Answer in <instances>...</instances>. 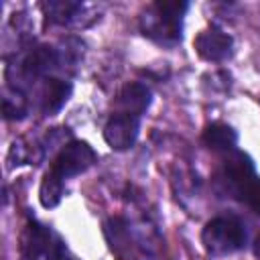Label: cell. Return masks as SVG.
<instances>
[{
    "mask_svg": "<svg viewBox=\"0 0 260 260\" xmlns=\"http://www.w3.org/2000/svg\"><path fill=\"white\" fill-rule=\"evenodd\" d=\"M73 93V85L67 79H59V77H45L43 83L39 85V93H37V104L43 116H55L71 98Z\"/></svg>",
    "mask_w": 260,
    "mask_h": 260,
    "instance_id": "cell-8",
    "label": "cell"
},
{
    "mask_svg": "<svg viewBox=\"0 0 260 260\" xmlns=\"http://www.w3.org/2000/svg\"><path fill=\"white\" fill-rule=\"evenodd\" d=\"M28 112V100L24 95V91L20 89H12V87H4L2 91V114L6 120H22Z\"/></svg>",
    "mask_w": 260,
    "mask_h": 260,
    "instance_id": "cell-13",
    "label": "cell"
},
{
    "mask_svg": "<svg viewBox=\"0 0 260 260\" xmlns=\"http://www.w3.org/2000/svg\"><path fill=\"white\" fill-rule=\"evenodd\" d=\"M55 232L39 221H28L20 234V252L24 258L37 260L39 256L47 254V248L53 240Z\"/></svg>",
    "mask_w": 260,
    "mask_h": 260,
    "instance_id": "cell-9",
    "label": "cell"
},
{
    "mask_svg": "<svg viewBox=\"0 0 260 260\" xmlns=\"http://www.w3.org/2000/svg\"><path fill=\"white\" fill-rule=\"evenodd\" d=\"M104 234L106 240L110 242V248L116 254H122V248H128V234H126V225L122 219L112 217L104 223Z\"/></svg>",
    "mask_w": 260,
    "mask_h": 260,
    "instance_id": "cell-15",
    "label": "cell"
},
{
    "mask_svg": "<svg viewBox=\"0 0 260 260\" xmlns=\"http://www.w3.org/2000/svg\"><path fill=\"white\" fill-rule=\"evenodd\" d=\"M152 102L150 89L140 81H130L120 87V91L114 98V114H126L140 118Z\"/></svg>",
    "mask_w": 260,
    "mask_h": 260,
    "instance_id": "cell-7",
    "label": "cell"
},
{
    "mask_svg": "<svg viewBox=\"0 0 260 260\" xmlns=\"http://www.w3.org/2000/svg\"><path fill=\"white\" fill-rule=\"evenodd\" d=\"M45 258H47V260H79V258L69 250V246L65 244V240H63L57 232H55V236H53V240H51V244H49V248H47Z\"/></svg>",
    "mask_w": 260,
    "mask_h": 260,
    "instance_id": "cell-16",
    "label": "cell"
},
{
    "mask_svg": "<svg viewBox=\"0 0 260 260\" xmlns=\"http://www.w3.org/2000/svg\"><path fill=\"white\" fill-rule=\"evenodd\" d=\"M217 181L223 185L228 195L236 197L238 201L260 213V177L256 173L254 160L246 152L238 148L228 152Z\"/></svg>",
    "mask_w": 260,
    "mask_h": 260,
    "instance_id": "cell-2",
    "label": "cell"
},
{
    "mask_svg": "<svg viewBox=\"0 0 260 260\" xmlns=\"http://www.w3.org/2000/svg\"><path fill=\"white\" fill-rule=\"evenodd\" d=\"M203 144L213 152H232L238 146V132L225 122H211L201 134Z\"/></svg>",
    "mask_w": 260,
    "mask_h": 260,
    "instance_id": "cell-10",
    "label": "cell"
},
{
    "mask_svg": "<svg viewBox=\"0 0 260 260\" xmlns=\"http://www.w3.org/2000/svg\"><path fill=\"white\" fill-rule=\"evenodd\" d=\"M189 10L185 0H156L140 12V32L156 45L175 47L183 39V18Z\"/></svg>",
    "mask_w": 260,
    "mask_h": 260,
    "instance_id": "cell-1",
    "label": "cell"
},
{
    "mask_svg": "<svg viewBox=\"0 0 260 260\" xmlns=\"http://www.w3.org/2000/svg\"><path fill=\"white\" fill-rule=\"evenodd\" d=\"M43 152L35 142H28L24 138H18L12 142L10 152H8V162L10 167H20V165H37L41 160Z\"/></svg>",
    "mask_w": 260,
    "mask_h": 260,
    "instance_id": "cell-14",
    "label": "cell"
},
{
    "mask_svg": "<svg viewBox=\"0 0 260 260\" xmlns=\"http://www.w3.org/2000/svg\"><path fill=\"white\" fill-rule=\"evenodd\" d=\"M63 191H65V179H61L57 173H53L51 169L43 175L41 179V187H39V201L43 207L51 209L57 207L63 199Z\"/></svg>",
    "mask_w": 260,
    "mask_h": 260,
    "instance_id": "cell-12",
    "label": "cell"
},
{
    "mask_svg": "<svg viewBox=\"0 0 260 260\" xmlns=\"http://www.w3.org/2000/svg\"><path fill=\"white\" fill-rule=\"evenodd\" d=\"M22 260H32V258H22Z\"/></svg>",
    "mask_w": 260,
    "mask_h": 260,
    "instance_id": "cell-18",
    "label": "cell"
},
{
    "mask_svg": "<svg viewBox=\"0 0 260 260\" xmlns=\"http://www.w3.org/2000/svg\"><path fill=\"white\" fill-rule=\"evenodd\" d=\"M140 134V118L112 114L104 126V140L112 150H128Z\"/></svg>",
    "mask_w": 260,
    "mask_h": 260,
    "instance_id": "cell-6",
    "label": "cell"
},
{
    "mask_svg": "<svg viewBox=\"0 0 260 260\" xmlns=\"http://www.w3.org/2000/svg\"><path fill=\"white\" fill-rule=\"evenodd\" d=\"M41 10L45 18L51 24H77L79 26V12L83 10L81 2H71V0H49L41 4Z\"/></svg>",
    "mask_w": 260,
    "mask_h": 260,
    "instance_id": "cell-11",
    "label": "cell"
},
{
    "mask_svg": "<svg viewBox=\"0 0 260 260\" xmlns=\"http://www.w3.org/2000/svg\"><path fill=\"white\" fill-rule=\"evenodd\" d=\"M254 256H256V260H260V236L254 242Z\"/></svg>",
    "mask_w": 260,
    "mask_h": 260,
    "instance_id": "cell-17",
    "label": "cell"
},
{
    "mask_svg": "<svg viewBox=\"0 0 260 260\" xmlns=\"http://www.w3.org/2000/svg\"><path fill=\"white\" fill-rule=\"evenodd\" d=\"M95 162H98V152L85 140H69L67 144L61 146L49 169L57 173L61 179H71L85 173Z\"/></svg>",
    "mask_w": 260,
    "mask_h": 260,
    "instance_id": "cell-4",
    "label": "cell"
},
{
    "mask_svg": "<svg viewBox=\"0 0 260 260\" xmlns=\"http://www.w3.org/2000/svg\"><path fill=\"white\" fill-rule=\"evenodd\" d=\"M195 53L209 63H219L232 57L234 53V39L219 26H207L203 28L195 41H193Z\"/></svg>",
    "mask_w": 260,
    "mask_h": 260,
    "instance_id": "cell-5",
    "label": "cell"
},
{
    "mask_svg": "<svg viewBox=\"0 0 260 260\" xmlns=\"http://www.w3.org/2000/svg\"><path fill=\"white\" fill-rule=\"evenodd\" d=\"M246 240V225L236 215H217L209 219L201 232V244L211 256H230L242 250Z\"/></svg>",
    "mask_w": 260,
    "mask_h": 260,
    "instance_id": "cell-3",
    "label": "cell"
}]
</instances>
